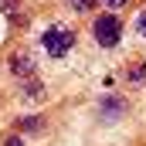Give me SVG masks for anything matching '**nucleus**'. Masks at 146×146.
<instances>
[{
  "label": "nucleus",
  "instance_id": "39448f33",
  "mask_svg": "<svg viewBox=\"0 0 146 146\" xmlns=\"http://www.w3.org/2000/svg\"><path fill=\"white\" fill-rule=\"evenodd\" d=\"M44 129H48V115H41V112L17 119V133H44Z\"/></svg>",
  "mask_w": 146,
  "mask_h": 146
},
{
  "label": "nucleus",
  "instance_id": "6e6552de",
  "mask_svg": "<svg viewBox=\"0 0 146 146\" xmlns=\"http://www.w3.org/2000/svg\"><path fill=\"white\" fill-rule=\"evenodd\" d=\"M129 82H133V85H139V82H146V61H139V65H136V68L129 72Z\"/></svg>",
  "mask_w": 146,
  "mask_h": 146
},
{
  "label": "nucleus",
  "instance_id": "9b49d317",
  "mask_svg": "<svg viewBox=\"0 0 146 146\" xmlns=\"http://www.w3.org/2000/svg\"><path fill=\"white\" fill-rule=\"evenodd\" d=\"M3 146H24V139H21V136H7V143Z\"/></svg>",
  "mask_w": 146,
  "mask_h": 146
},
{
  "label": "nucleus",
  "instance_id": "1a4fd4ad",
  "mask_svg": "<svg viewBox=\"0 0 146 146\" xmlns=\"http://www.w3.org/2000/svg\"><path fill=\"white\" fill-rule=\"evenodd\" d=\"M136 34H139V37L146 41V7L139 10V14H136Z\"/></svg>",
  "mask_w": 146,
  "mask_h": 146
},
{
  "label": "nucleus",
  "instance_id": "423d86ee",
  "mask_svg": "<svg viewBox=\"0 0 146 146\" xmlns=\"http://www.w3.org/2000/svg\"><path fill=\"white\" fill-rule=\"evenodd\" d=\"M21 92H24V99H44L48 95V85L41 78H24L21 82Z\"/></svg>",
  "mask_w": 146,
  "mask_h": 146
},
{
  "label": "nucleus",
  "instance_id": "9d476101",
  "mask_svg": "<svg viewBox=\"0 0 146 146\" xmlns=\"http://www.w3.org/2000/svg\"><path fill=\"white\" fill-rule=\"evenodd\" d=\"M99 3H106V7H112V10H119V7H126L129 0H99Z\"/></svg>",
  "mask_w": 146,
  "mask_h": 146
},
{
  "label": "nucleus",
  "instance_id": "f03ea898",
  "mask_svg": "<svg viewBox=\"0 0 146 146\" xmlns=\"http://www.w3.org/2000/svg\"><path fill=\"white\" fill-rule=\"evenodd\" d=\"M88 31H92V41H95L99 48L112 51V48H119V41H122V34H126V24H122L119 14H95Z\"/></svg>",
  "mask_w": 146,
  "mask_h": 146
},
{
  "label": "nucleus",
  "instance_id": "0eeeda50",
  "mask_svg": "<svg viewBox=\"0 0 146 146\" xmlns=\"http://www.w3.org/2000/svg\"><path fill=\"white\" fill-rule=\"evenodd\" d=\"M68 7H72L75 14H92L99 7V0H68Z\"/></svg>",
  "mask_w": 146,
  "mask_h": 146
},
{
  "label": "nucleus",
  "instance_id": "20e7f679",
  "mask_svg": "<svg viewBox=\"0 0 146 146\" xmlns=\"http://www.w3.org/2000/svg\"><path fill=\"white\" fill-rule=\"evenodd\" d=\"M7 72L14 75V78H37V58L31 51H24V48H17V51H10L7 54Z\"/></svg>",
  "mask_w": 146,
  "mask_h": 146
},
{
  "label": "nucleus",
  "instance_id": "f257e3e1",
  "mask_svg": "<svg viewBox=\"0 0 146 146\" xmlns=\"http://www.w3.org/2000/svg\"><path fill=\"white\" fill-rule=\"evenodd\" d=\"M75 41H78L75 27H68V24H48V27L41 31V51H44L48 58L61 61L65 54H72Z\"/></svg>",
  "mask_w": 146,
  "mask_h": 146
},
{
  "label": "nucleus",
  "instance_id": "7ed1b4c3",
  "mask_svg": "<svg viewBox=\"0 0 146 146\" xmlns=\"http://www.w3.org/2000/svg\"><path fill=\"white\" fill-rule=\"evenodd\" d=\"M126 112H129V102H126V95L106 92V95L99 99V122H106V126H115V122H119Z\"/></svg>",
  "mask_w": 146,
  "mask_h": 146
}]
</instances>
